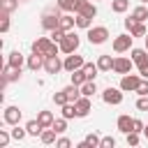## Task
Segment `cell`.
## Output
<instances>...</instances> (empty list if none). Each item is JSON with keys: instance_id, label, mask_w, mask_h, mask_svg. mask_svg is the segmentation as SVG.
<instances>
[{"instance_id": "8992f818", "label": "cell", "mask_w": 148, "mask_h": 148, "mask_svg": "<svg viewBox=\"0 0 148 148\" xmlns=\"http://www.w3.org/2000/svg\"><path fill=\"white\" fill-rule=\"evenodd\" d=\"M21 116H23V111L18 109V106H5V111H2V120H5V125H18V120H21Z\"/></svg>"}, {"instance_id": "d6a6232c", "label": "cell", "mask_w": 148, "mask_h": 148, "mask_svg": "<svg viewBox=\"0 0 148 148\" xmlns=\"http://www.w3.org/2000/svg\"><path fill=\"white\" fill-rule=\"evenodd\" d=\"M25 136H28V130H25V127L14 125V130H12V139H14V141H23Z\"/></svg>"}, {"instance_id": "f546056e", "label": "cell", "mask_w": 148, "mask_h": 148, "mask_svg": "<svg viewBox=\"0 0 148 148\" xmlns=\"http://www.w3.org/2000/svg\"><path fill=\"white\" fill-rule=\"evenodd\" d=\"M130 32H132V37H146V35H148V30H146V25H143L141 21H136Z\"/></svg>"}, {"instance_id": "30bf717a", "label": "cell", "mask_w": 148, "mask_h": 148, "mask_svg": "<svg viewBox=\"0 0 148 148\" xmlns=\"http://www.w3.org/2000/svg\"><path fill=\"white\" fill-rule=\"evenodd\" d=\"M62 62H65V72H69V74H72L74 69H81V67L86 65V60H83L81 56H76V53H67V58H65Z\"/></svg>"}, {"instance_id": "83f0119b", "label": "cell", "mask_w": 148, "mask_h": 148, "mask_svg": "<svg viewBox=\"0 0 148 148\" xmlns=\"http://www.w3.org/2000/svg\"><path fill=\"white\" fill-rule=\"evenodd\" d=\"M83 143H86V148H99V143H102V139L95 134V132H90V134H86V139H83Z\"/></svg>"}, {"instance_id": "9a60e30c", "label": "cell", "mask_w": 148, "mask_h": 148, "mask_svg": "<svg viewBox=\"0 0 148 148\" xmlns=\"http://www.w3.org/2000/svg\"><path fill=\"white\" fill-rule=\"evenodd\" d=\"M116 125H118V130H120L123 134H127V132H132V127H134V118H130L127 113H123V116H118Z\"/></svg>"}, {"instance_id": "bcb514c9", "label": "cell", "mask_w": 148, "mask_h": 148, "mask_svg": "<svg viewBox=\"0 0 148 148\" xmlns=\"http://www.w3.org/2000/svg\"><path fill=\"white\" fill-rule=\"evenodd\" d=\"M139 74H141V76H143V79H148V62H146V65H141V67H139Z\"/></svg>"}, {"instance_id": "74e56055", "label": "cell", "mask_w": 148, "mask_h": 148, "mask_svg": "<svg viewBox=\"0 0 148 148\" xmlns=\"http://www.w3.org/2000/svg\"><path fill=\"white\" fill-rule=\"evenodd\" d=\"M9 139H12V132H7V130H0V148H7Z\"/></svg>"}, {"instance_id": "277c9868", "label": "cell", "mask_w": 148, "mask_h": 148, "mask_svg": "<svg viewBox=\"0 0 148 148\" xmlns=\"http://www.w3.org/2000/svg\"><path fill=\"white\" fill-rule=\"evenodd\" d=\"M141 81H143L141 74H123V79H120V88H123V92H136V88H139Z\"/></svg>"}, {"instance_id": "7402d4cb", "label": "cell", "mask_w": 148, "mask_h": 148, "mask_svg": "<svg viewBox=\"0 0 148 148\" xmlns=\"http://www.w3.org/2000/svg\"><path fill=\"white\" fill-rule=\"evenodd\" d=\"M62 90H65V95H67V99H69V102H76V99L81 97V88H79V86H74V83L65 86Z\"/></svg>"}, {"instance_id": "d6986e66", "label": "cell", "mask_w": 148, "mask_h": 148, "mask_svg": "<svg viewBox=\"0 0 148 148\" xmlns=\"http://www.w3.org/2000/svg\"><path fill=\"white\" fill-rule=\"evenodd\" d=\"M113 60H116V58H111L109 53L99 56V58H97V67H99V72H111V69H113Z\"/></svg>"}, {"instance_id": "603a6c76", "label": "cell", "mask_w": 148, "mask_h": 148, "mask_svg": "<svg viewBox=\"0 0 148 148\" xmlns=\"http://www.w3.org/2000/svg\"><path fill=\"white\" fill-rule=\"evenodd\" d=\"M25 130H28V134H30V136H39L44 127H42V123L35 118V120H28V123H25Z\"/></svg>"}, {"instance_id": "7c38bea8", "label": "cell", "mask_w": 148, "mask_h": 148, "mask_svg": "<svg viewBox=\"0 0 148 148\" xmlns=\"http://www.w3.org/2000/svg\"><path fill=\"white\" fill-rule=\"evenodd\" d=\"M44 69H46L49 74H58V72L65 69V62H60L58 56H46V60H44Z\"/></svg>"}, {"instance_id": "ffe728a7", "label": "cell", "mask_w": 148, "mask_h": 148, "mask_svg": "<svg viewBox=\"0 0 148 148\" xmlns=\"http://www.w3.org/2000/svg\"><path fill=\"white\" fill-rule=\"evenodd\" d=\"M56 134H58V132H56L53 127H44V130H42V134H39V141H42V143H46V146H49V143H56V141H58V139H56Z\"/></svg>"}, {"instance_id": "5bb4252c", "label": "cell", "mask_w": 148, "mask_h": 148, "mask_svg": "<svg viewBox=\"0 0 148 148\" xmlns=\"http://www.w3.org/2000/svg\"><path fill=\"white\" fill-rule=\"evenodd\" d=\"M44 60H46V56H42V53H32V56H28L25 65H28V69H30V72H37V69H42V67H44Z\"/></svg>"}, {"instance_id": "3957f363", "label": "cell", "mask_w": 148, "mask_h": 148, "mask_svg": "<svg viewBox=\"0 0 148 148\" xmlns=\"http://www.w3.org/2000/svg\"><path fill=\"white\" fill-rule=\"evenodd\" d=\"M58 44H60V51H62V53H74V51L79 49L81 39H79V35H76V32H72V30H69V32H67Z\"/></svg>"}, {"instance_id": "4dcf8cb0", "label": "cell", "mask_w": 148, "mask_h": 148, "mask_svg": "<svg viewBox=\"0 0 148 148\" xmlns=\"http://www.w3.org/2000/svg\"><path fill=\"white\" fill-rule=\"evenodd\" d=\"M18 2H21V0H0V9L7 12V14H12V12L18 7Z\"/></svg>"}, {"instance_id": "c3c4849f", "label": "cell", "mask_w": 148, "mask_h": 148, "mask_svg": "<svg viewBox=\"0 0 148 148\" xmlns=\"http://www.w3.org/2000/svg\"><path fill=\"white\" fill-rule=\"evenodd\" d=\"M143 134H146V139H148V125H146V127H143Z\"/></svg>"}, {"instance_id": "f5cc1de1", "label": "cell", "mask_w": 148, "mask_h": 148, "mask_svg": "<svg viewBox=\"0 0 148 148\" xmlns=\"http://www.w3.org/2000/svg\"><path fill=\"white\" fill-rule=\"evenodd\" d=\"M95 2H99V0H95Z\"/></svg>"}, {"instance_id": "5b68a950", "label": "cell", "mask_w": 148, "mask_h": 148, "mask_svg": "<svg viewBox=\"0 0 148 148\" xmlns=\"http://www.w3.org/2000/svg\"><path fill=\"white\" fill-rule=\"evenodd\" d=\"M109 39V30L104 25H95V28H88V42L90 44H104Z\"/></svg>"}, {"instance_id": "7dc6e473", "label": "cell", "mask_w": 148, "mask_h": 148, "mask_svg": "<svg viewBox=\"0 0 148 148\" xmlns=\"http://www.w3.org/2000/svg\"><path fill=\"white\" fill-rule=\"evenodd\" d=\"M134 23H136V21H134L132 16H130V18H125V28H127V30H132V25H134Z\"/></svg>"}, {"instance_id": "52a82bcc", "label": "cell", "mask_w": 148, "mask_h": 148, "mask_svg": "<svg viewBox=\"0 0 148 148\" xmlns=\"http://www.w3.org/2000/svg\"><path fill=\"white\" fill-rule=\"evenodd\" d=\"M132 42H134L132 32H130V35H118V37L113 39V51H116V53H125V51L132 49Z\"/></svg>"}, {"instance_id": "d590c367", "label": "cell", "mask_w": 148, "mask_h": 148, "mask_svg": "<svg viewBox=\"0 0 148 148\" xmlns=\"http://www.w3.org/2000/svg\"><path fill=\"white\" fill-rule=\"evenodd\" d=\"M53 102H56L58 106H62V104H67L69 99H67V95H65V90H58V92L53 95Z\"/></svg>"}, {"instance_id": "ac0fdd59", "label": "cell", "mask_w": 148, "mask_h": 148, "mask_svg": "<svg viewBox=\"0 0 148 148\" xmlns=\"http://www.w3.org/2000/svg\"><path fill=\"white\" fill-rule=\"evenodd\" d=\"M74 25H76V18H74V16H69V12L60 14V23H58V28H62L65 32H69Z\"/></svg>"}, {"instance_id": "1f68e13d", "label": "cell", "mask_w": 148, "mask_h": 148, "mask_svg": "<svg viewBox=\"0 0 148 148\" xmlns=\"http://www.w3.org/2000/svg\"><path fill=\"white\" fill-rule=\"evenodd\" d=\"M97 92V86H95V81H86L83 86H81V95H88V97H92Z\"/></svg>"}, {"instance_id": "60d3db41", "label": "cell", "mask_w": 148, "mask_h": 148, "mask_svg": "<svg viewBox=\"0 0 148 148\" xmlns=\"http://www.w3.org/2000/svg\"><path fill=\"white\" fill-rule=\"evenodd\" d=\"M127 146H139V132H127Z\"/></svg>"}, {"instance_id": "836d02e7", "label": "cell", "mask_w": 148, "mask_h": 148, "mask_svg": "<svg viewBox=\"0 0 148 148\" xmlns=\"http://www.w3.org/2000/svg\"><path fill=\"white\" fill-rule=\"evenodd\" d=\"M51 127H53V130H56V132H58V134H62V132H65V130H67V118H65V116H62V118H56V120H53V125H51Z\"/></svg>"}, {"instance_id": "f6af8a7d", "label": "cell", "mask_w": 148, "mask_h": 148, "mask_svg": "<svg viewBox=\"0 0 148 148\" xmlns=\"http://www.w3.org/2000/svg\"><path fill=\"white\" fill-rule=\"evenodd\" d=\"M143 127H146V125H143L141 120H136V118H134V127H132V132H139V134H141V132H143Z\"/></svg>"}, {"instance_id": "e0dca14e", "label": "cell", "mask_w": 148, "mask_h": 148, "mask_svg": "<svg viewBox=\"0 0 148 148\" xmlns=\"http://www.w3.org/2000/svg\"><path fill=\"white\" fill-rule=\"evenodd\" d=\"M7 62H9V67H14V69H21V67H23V62H25V58H23V53L16 49V51H12V53H9Z\"/></svg>"}, {"instance_id": "8d00e7d4", "label": "cell", "mask_w": 148, "mask_h": 148, "mask_svg": "<svg viewBox=\"0 0 148 148\" xmlns=\"http://www.w3.org/2000/svg\"><path fill=\"white\" fill-rule=\"evenodd\" d=\"M7 30H9V14L2 12V16H0V32H7Z\"/></svg>"}, {"instance_id": "d4e9b609", "label": "cell", "mask_w": 148, "mask_h": 148, "mask_svg": "<svg viewBox=\"0 0 148 148\" xmlns=\"http://www.w3.org/2000/svg\"><path fill=\"white\" fill-rule=\"evenodd\" d=\"M37 120L42 123V127H51L56 118H53V113H51V111H39V113H37Z\"/></svg>"}, {"instance_id": "b9f144b4", "label": "cell", "mask_w": 148, "mask_h": 148, "mask_svg": "<svg viewBox=\"0 0 148 148\" xmlns=\"http://www.w3.org/2000/svg\"><path fill=\"white\" fill-rule=\"evenodd\" d=\"M99 148H116V139L113 136H104L102 143H99Z\"/></svg>"}, {"instance_id": "f35d334b", "label": "cell", "mask_w": 148, "mask_h": 148, "mask_svg": "<svg viewBox=\"0 0 148 148\" xmlns=\"http://www.w3.org/2000/svg\"><path fill=\"white\" fill-rule=\"evenodd\" d=\"M136 109H139V111H148V95H139V99H136Z\"/></svg>"}, {"instance_id": "6da1fadb", "label": "cell", "mask_w": 148, "mask_h": 148, "mask_svg": "<svg viewBox=\"0 0 148 148\" xmlns=\"http://www.w3.org/2000/svg\"><path fill=\"white\" fill-rule=\"evenodd\" d=\"M32 53H42V56H58L60 53V44H56L51 37H37L32 42Z\"/></svg>"}, {"instance_id": "ab89813d", "label": "cell", "mask_w": 148, "mask_h": 148, "mask_svg": "<svg viewBox=\"0 0 148 148\" xmlns=\"http://www.w3.org/2000/svg\"><path fill=\"white\" fill-rule=\"evenodd\" d=\"M65 35H67V32H65L62 28H56V30H51V35H49V37H51L53 42H60V39L65 37Z\"/></svg>"}, {"instance_id": "681fc988", "label": "cell", "mask_w": 148, "mask_h": 148, "mask_svg": "<svg viewBox=\"0 0 148 148\" xmlns=\"http://www.w3.org/2000/svg\"><path fill=\"white\" fill-rule=\"evenodd\" d=\"M143 42H146V49H148V35H146V37H143Z\"/></svg>"}, {"instance_id": "484cf974", "label": "cell", "mask_w": 148, "mask_h": 148, "mask_svg": "<svg viewBox=\"0 0 148 148\" xmlns=\"http://www.w3.org/2000/svg\"><path fill=\"white\" fill-rule=\"evenodd\" d=\"M130 9V0H111V12L116 14H123Z\"/></svg>"}, {"instance_id": "4fadbf2b", "label": "cell", "mask_w": 148, "mask_h": 148, "mask_svg": "<svg viewBox=\"0 0 148 148\" xmlns=\"http://www.w3.org/2000/svg\"><path fill=\"white\" fill-rule=\"evenodd\" d=\"M74 104H76L79 118H86V116H88V113L92 111V102H90V97H88V95H81V97H79V99H76Z\"/></svg>"}, {"instance_id": "4316f807", "label": "cell", "mask_w": 148, "mask_h": 148, "mask_svg": "<svg viewBox=\"0 0 148 148\" xmlns=\"http://www.w3.org/2000/svg\"><path fill=\"white\" fill-rule=\"evenodd\" d=\"M83 72H86L88 81H95V76H97L99 67H97V62H86V65H83Z\"/></svg>"}, {"instance_id": "f1b7e54d", "label": "cell", "mask_w": 148, "mask_h": 148, "mask_svg": "<svg viewBox=\"0 0 148 148\" xmlns=\"http://www.w3.org/2000/svg\"><path fill=\"white\" fill-rule=\"evenodd\" d=\"M76 28H83V30L92 28V18L90 16H83V14H76Z\"/></svg>"}, {"instance_id": "2e32d148", "label": "cell", "mask_w": 148, "mask_h": 148, "mask_svg": "<svg viewBox=\"0 0 148 148\" xmlns=\"http://www.w3.org/2000/svg\"><path fill=\"white\" fill-rule=\"evenodd\" d=\"M130 56L134 60V65H146L148 62V49H130Z\"/></svg>"}, {"instance_id": "ee69618b", "label": "cell", "mask_w": 148, "mask_h": 148, "mask_svg": "<svg viewBox=\"0 0 148 148\" xmlns=\"http://www.w3.org/2000/svg\"><path fill=\"white\" fill-rule=\"evenodd\" d=\"M56 146H58V148H69V146H72V141H69L67 136H60V139L56 141Z\"/></svg>"}, {"instance_id": "8fae6325", "label": "cell", "mask_w": 148, "mask_h": 148, "mask_svg": "<svg viewBox=\"0 0 148 148\" xmlns=\"http://www.w3.org/2000/svg\"><path fill=\"white\" fill-rule=\"evenodd\" d=\"M102 99L106 102V104H120L123 102V88H106L104 92H102Z\"/></svg>"}, {"instance_id": "44dd1931", "label": "cell", "mask_w": 148, "mask_h": 148, "mask_svg": "<svg viewBox=\"0 0 148 148\" xmlns=\"http://www.w3.org/2000/svg\"><path fill=\"white\" fill-rule=\"evenodd\" d=\"M130 16H132L134 21H141V23H143V21H148V7L139 5V7H134V9H132V14H130Z\"/></svg>"}, {"instance_id": "ba28073f", "label": "cell", "mask_w": 148, "mask_h": 148, "mask_svg": "<svg viewBox=\"0 0 148 148\" xmlns=\"http://www.w3.org/2000/svg\"><path fill=\"white\" fill-rule=\"evenodd\" d=\"M74 12H76V14H83V16H90V18L97 16V7H95V2H90V0H76Z\"/></svg>"}, {"instance_id": "7a4b0ae2", "label": "cell", "mask_w": 148, "mask_h": 148, "mask_svg": "<svg viewBox=\"0 0 148 148\" xmlns=\"http://www.w3.org/2000/svg\"><path fill=\"white\" fill-rule=\"evenodd\" d=\"M60 12H62V9H60L58 5H56L53 9H49V12H44V16H42V28L49 30V32L56 30L58 23H60Z\"/></svg>"}, {"instance_id": "816d5d0a", "label": "cell", "mask_w": 148, "mask_h": 148, "mask_svg": "<svg viewBox=\"0 0 148 148\" xmlns=\"http://www.w3.org/2000/svg\"><path fill=\"white\" fill-rule=\"evenodd\" d=\"M21 2H28V0H21Z\"/></svg>"}, {"instance_id": "7bdbcfd3", "label": "cell", "mask_w": 148, "mask_h": 148, "mask_svg": "<svg viewBox=\"0 0 148 148\" xmlns=\"http://www.w3.org/2000/svg\"><path fill=\"white\" fill-rule=\"evenodd\" d=\"M136 95H148V79H143L136 88Z\"/></svg>"}, {"instance_id": "cb8c5ba5", "label": "cell", "mask_w": 148, "mask_h": 148, "mask_svg": "<svg viewBox=\"0 0 148 148\" xmlns=\"http://www.w3.org/2000/svg\"><path fill=\"white\" fill-rule=\"evenodd\" d=\"M69 76H72V83H74V86H79V88H81V86H83V83L88 81V76H86L83 67H81V69H74V72H72Z\"/></svg>"}, {"instance_id": "e575fe53", "label": "cell", "mask_w": 148, "mask_h": 148, "mask_svg": "<svg viewBox=\"0 0 148 148\" xmlns=\"http://www.w3.org/2000/svg\"><path fill=\"white\" fill-rule=\"evenodd\" d=\"M62 12H74V7H76V0H58L56 2Z\"/></svg>"}, {"instance_id": "9c48e42d", "label": "cell", "mask_w": 148, "mask_h": 148, "mask_svg": "<svg viewBox=\"0 0 148 148\" xmlns=\"http://www.w3.org/2000/svg\"><path fill=\"white\" fill-rule=\"evenodd\" d=\"M132 65H134L132 58L118 56V58L113 60V72H116V74H130V72H132Z\"/></svg>"}, {"instance_id": "f907efd6", "label": "cell", "mask_w": 148, "mask_h": 148, "mask_svg": "<svg viewBox=\"0 0 148 148\" xmlns=\"http://www.w3.org/2000/svg\"><path fill=\"white\" fill-rule=\"evenodd\" d=\"M139 2H148V0H139Z\"/></svg>"}]
</instances>
